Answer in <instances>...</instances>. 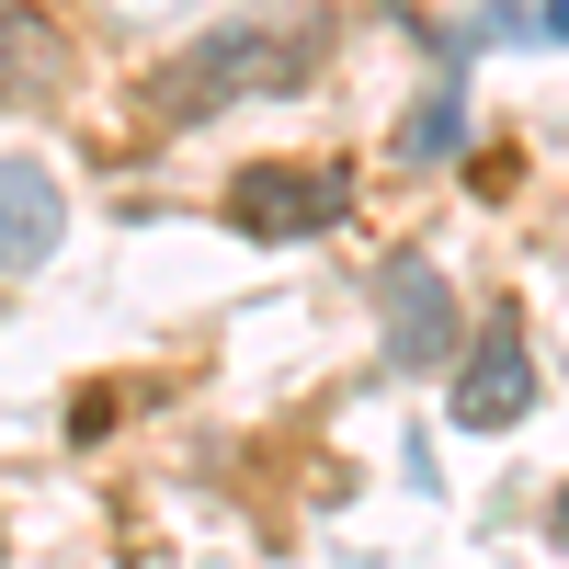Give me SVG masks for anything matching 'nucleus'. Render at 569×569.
<instances>
[{
  "label": "nucleus",
  "instance_id": "nucleus-7",
  "mask_svg": "<svg viewBox=\"0 0 569 569\" xmlns=\"http://www.w3.org/2000/svg\"><path fill=\"white\" fill-rule=\"evenodd\" d=\"M456 137H467V91L433 80V91L410 103V126H399V160H410V171H433V160H456Z\"/></svg>",
  "mask_w": 569,
  "mask_h": 569
},
{
  "label": "nucleus",
  "instance_id": "nucleus-8",
  "mask_svg": "<svg viewBox=\"0 0 569 569\" xmlns=\"http://www.w3.org/2000/svg\"><path fill=\"white\" fill-rule=\"evenodd\" d=\"M536 34H558V46H569V0H536Z\"/></svg>",
  "mask_w": 569,
  "mask_h": 569
},
{
  "label": "nucleus",
  "instance_id": "nucleus-6",
  "mask_svg": "<svg viewBox=\"0 0 569 569\" xmlns=\"http://www.w3.org/2000/svg\"><path fill=\"white\" fill-rule=\"evenodd\" d=\"M69 80V46L46 34L23 0H0V103H12V91H58Z\"/></svg>",
  "mask_w": 569,
  "mask_h": 569
},
{
  "label": "nucleus",
  "instance_id": "nucleus-3",
  "mask_svg": "<svg viewBox=\"0 0 569 569\" xmlns=\"http://www.w3.org/2000/svg\"><path fill=\"white\" fill-rule=\"evenodd\" d=\"M525 410H536V353H525L512 319H490L479 353L456 365V421H467V433H501V421H525Z\"/></svg>",
  "mask_w": 569,
  "mask_h": 569
},
{
  "label": "nucleus",
  "instance_id": "nucleus-4",
  "mask_svg": "<svg viewBox=\"0 0 569 569\" xmlns=\"http://www.w3.org/2000/svg\"><path fill=\"white\" fill-rule=\"evenodd\" d=\"M376 308H388V365H445V353H456V297H445V273L421 262V251L388 262Z\"/></svg>",
  "mask_w": 569,
  "mask_h": 569
},
{
  "label": "nucleus",
  "instance_id": "nucleus-9",
  "mask_svg": "<svg viewBox=\"0 0 569 569\" xmlns=\"http://www.w3.org/2000/svg\"><path fill=\"white\" fill-rule=\"evenodd\" d=\"M547 525H558V547H569V490H558V512H547Z\"/></svg>",
  "mask_w": 569,
  "mask_h": 569
},
{
  "label": "nucleus",
  "instance_id": "nucleus-1",
  "mask_svg": "<svg viewBox=\"0 0 569 569\" xmlns=\"http://www.w3.org/2000/svg\"><path fill=\"white\" fill-rule=\"evenodd\" d=\"M297 58L308 46H284V34H206V46H182V58L160 69V126L182 114H217V103H240V91H297Z\"/></svg>",
  "mask_w": 569,
  "mask_h": 569
},
{
  "label": "nucleus",
  "instance_id": "nucleus-2",
  "mask_svg": "<svg viewBox=\"0 0 569 569\" xmlns=\"http://www.w3.org/2000/svg\"><path fill=\"white\" fill-rule=\"evenodd\" d=\"M353 206V171L330 160H251L228 182V228H251V240H308V228H342Z\"/></svg>",
  "mask_w": 569,
  "mask_h": 569
},
{
  "label": "nucleus",
  "instance_id": "nucleus-5",
  "mask_svg": "<svg viewBox=\"0 0 569 569\" xmlns=\"http://www.w3.org/2000/svg\"><path fill=\"white\" fill-rule=\"evenodd\" d=\"M58 228H69L58 182L23 171V160H0V262H46V251H58Z\"/></svg>",
  "mask_w": 569,
  "mask_h": 569
}]
</instances>
